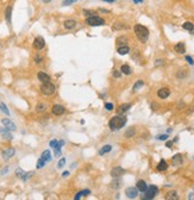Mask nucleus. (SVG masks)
Instances as JSON below:
<instances>
[{"label":"nucleus","mask_w":194,"mask_h":200,"mask_svg":"<svg viewBox=\"0 0 194 200\" xmlns=\"http://www.w3.org/2000/svg\"><path fill=\"white\" fill-rule=\"evenodd\" d=\"M125 124H126V118L123 117V116H119V114L112 117L110 119V122H109V126H110V129L112 131H116V130L121 129Z\"/></svg>","instance_id":"f257e3e1"},{"label":"nucleus","mask_w":194,"mask_h":200,"mask_svg":"<svg viewBox=\"0 0 194 200\" xmlns=\"http://www.w3.org/2000/svg\"><path fill=\"white\" fill-rule=\"evenodd\" d=\"M135 33L137 36V38L142 43H145L148 41V38H149V30H148V28L140 25V24L135 25Z\"/></svg>","instance_id":"f03ea898"},{"label":"nucleus","mask_w":194,"mask_h":200,"mask_svg":"<svg viewBox=\"0 0 194 200\" xmlns=\"http://www.w3.org/2000/svg\"><path fill=\"white\" fill-rule=\"evenodd\" d=\"M86 24L90 26H101L105 25V19L99 16H92L86 18Z\"/></svg>","instance_id":"7ed1b4c3"},{"label":"nucleus","mask_w":194,"mask_h":200,"mask_svg":"<svg viewBox=\"0 0 194 200\" xmlns=\"http://www.w3.org/2000/svg\"><path fill=\"white\" fill-rule=\"evenodd\" d=\"M55 90H56L55 85L51 83L50 81H49V82H44V83H42V86H41V92H42V94L48 95V97L54 94Z\"/></svg>","instance_id":"20e7f679"},{"label":"nucleus","mask_w":194,"mask_h":200,"mask_svg":"<svg viewBox=\"0 0 194 200\" xmlns=\"http://www.w3.org/2000/svg\"><path fill=\"white\" fill-rule=\"evenodd\" d=\"M144 193H145V195L143 196V199H154L156 196V194L158 193V188L155 185H151V186H148V188Z\"/></svg>","instance_id":"39448f33"},{"label":"nucleus","mask_w":194,"mask_h":200,"mask_svg":"<svg viewBox=\"0 0 194 200\" xmlns=\"http://www.w3.org/2000/svg\"><path fill=\"white\" fill-rule=\"evenodd\" d=\"M32 45H33V48L36 50H42L45 47V41H44L43 37H41V36H37V37L33 40Z\"/></svg>","instance_id":"423d86ee"},{"label":"nucleus","mask_w":194,"mask_h":200,"mask_svg":"<svg viewBox=\"0 0 194 200\" xmlns=\"http://www.w3.org/2000/svg\"><path fill=\"white\" fill-rule=\"evenodd\" d=\"M51 112H52V114H55V116H62V114L66 112V108H64V106L56 104V105L52 106Z\"/></svg>","instance_id":"0eeeda50"},{"label":"nucleus","mask_w":194,"mask_h":200,"mask_svg":"<svg viewBox=\"0 0 194 200\" xmlns=\"http://www.w3.org/2000/svg\"><path fill=\"white\" fill-rule=\"evenodd\" d=\"M1 124L5 126V128L8 130V131H14L16 129H17V126H16V124L11 120V119H1Z\"/></svg>","instance_id":"6e6552de"},{"label":"nucleus","mask_w":194,"mask_h":200,"mask_svg":"<svg viewBox=\"0 0 194 200\" xmlns=\"http://www.w3.org/2000/svg\"><path fill=\"white\" fill-rule=\"evenodd\" d=\"M157 95H158L160 99H166V98H168L170 95V90H169V88H166V87L160 88L157 90Z\"/></svg>","instance_id":"1a4fd4ad"},{"label":"nucleus","mask_w":194,"mask_h":200,"mask_svg":"<svg viewBox=\"0 0 194 200\" xmlns=\"http://www.w3.org/2000/svg\"><path fill=\"white\" fill-rule=\"evenodd\" d=\"M76 25H78V22L74 20V19H67V20L63 22V26L67 30H73V29L76 28Z\"/></svg>","instance_id":"9d476101"},{"label":"nucleus","mask_w":194,"mask_h":200,"mask_svg":"<svg viewBox=\"0 0 194 200\" xmlns=\"http://www.w3.org/2000/svg\"><path fill=\"white\" fill-rule=\"evenodd\" d=\"M125 194H126V196L129 199H135L138 195V189L135 188V187H129V188H126Z\"/></svg>","instance_id":"9b49d317"},{"label":"nucleus","mask_w":194,"mask_h":200,"mask_svg":"<svg viewBox=\"0 0 194 200\" xmlns=\"http://www.w3.org/2000/svg\"><path fill=\"white\" fill-rule=\"evenodd\" d=\"M14 153H16L14 148H7L6 150H4V151L1 153V156H3V158L6 161V160H10V158L14 155Z\"/></svg>","instance_id":"f8f14e48"},{"label":"nucleus","mask_w":194,"mask_h":200,"mask_svg":"<svg viewBox=\"0 0 194 200\" xmlns=\"http://www.w3.org/2000/svg\"><path fill=\"white\" fill-rule=\"evenodd\" d=\"M124 173H125V170L123 169L121 167H114V168L111 170V176H112V177H119V176H121Z\"/></svg>","instance_id":"ddd939ff"},{"label":"nucleus","mask_w":194,"mask_h":200,"mask_svg":"<svg viewBox=\"0 0 194 200\" xmlns=\"http://www.w3.org/2000/svg\"><path fill=\"white\" fill-rule=\"evenodd\" d=\"M171 165L175 166V167L182 165V155H181V154H176V155H174L173 158H171Z\"/></svg>","instance_id":"4468645a"},{"label":"nucleus","mask_w":194,"mask_h":200,"mask_svg":"<svg viewBox=\"0 0 194 200\" xmlns=\"http://www.w3.org/2000/svg\"><path fill=\"white\" fill-rule=\"evenodd\" d=\"M131 108V105L130 104H123V105H120L119 107H118V114L119 116H121V114H124L125 112H128L129 110Z\"/></svg>","instance_id":"2eb2a0df"},{"label":"nucleus","mask_w":194,"mask_h":200,"mask_svg":"<svg viewBox=\"0 0 194 200\" xmlns=\"http://www.w3.org/2000/svg\"><path fill=\"white\" fill-rule=\"evenodd\" d=\"M37 78H38V80H40L42 83L49 82V81H50V76L47 74V73H44V71H40L38 74H37Z\"/></svg>","instance_id":"dca6fc26"},{"label":"nucleus","mask_w":194,"mask_h":200,"mask_svg":"<svg viewBox=\"0 0 194 200\" xmlns=\"http://www.w3.org/2000/svg\"><path fill=\"white\" fill-rule=\"evenodd\" d=\"M174 50H175V52H178V54H185V52H186L185 43H182V42L178 43V44L174 47Z\"/></svg>","instance_id":"f3484780"},{"label":"nucleus","mask_w":194,"mask_h":200,"mask_svg":"<svg viewBox=\"0 0 194 200\" xmlns=\"http://www.w3.org/2000/svg\"><path fill=\"white\" fill-rule=\"evenodd\" d=\"M137 189L139 191V192H145L147 191V188H148V185L145 184V181L144 180H139V181H137Z\"/></svg>","instance_id":"a211bd4d"},{"label":"nucleus","mask_w":194,"mask_h":200,"mask_svg":"<svg viewBox=\"0 0 194 200\" xmlns=\"http://www.w3.org/2000/svg\"><path fill=\"white\" fill-rule=\"evenodd\" d=\"M11 18H12V6H7L5 8V19L7 24H11Z\"/></svg>","instance_id":"6ab92c4d"},{"label":"nucleus","mask_w":194,"mask_h":200,"mask_svg":"<svg viewBox=\"0 0 194 200\" xmlns=\"http://www.w3.org/2000/svg\"><path fill=\"white\" fill-rule=\"evenodd\" d=\"M157 170L158 172H164V170H167L168 169V163L164 161V160H161L160 161V163H158V165H157Z\"/></svg>","instance_id":"aec40b11"},{"label":"nucleus","mask_w":194,"mask_h":200,"mask_svg":"<svg viewBox=\"0 0 194 200\" xmlns=\"http://www.w3.org/2000/svg\"><path fill=\"white\" fill-rule=\"evenodd\" d=\"M0 134L3 135V137L5 138V139H8V141H11L12 138H13V136L10 134V131L5 128V129H3V128H0Z\"/></svg>","instance_id":"412c9836"},{"label":"nucleus","mask_w":194,"mask_h":200,"mask_svg":"<svg viewBox=\"0 0 194 200\" xmlns=\"http://www.w3.org/2000/svg\"><path fill=\"white\" fill-rule=\"evenodd\" d=\"M117 51H118L119 55H126V54L130 52V48L128 45H120Z\"/></svg>","instance_id":"4be33fe9"},{"label":"nucleus","mask_w":194,"mask_h":200,"mask_svg":"<svg viewBox=\"0 0 194 200\" xmlns=\"http://www.w3.org/2000/svg\"><path fill=\"white\" fill-rule=\"evenodd\" d=\"M111 150H112V145L106 144V145H104V147L99 150V155H104V154H106V153H110Z\"/></svg>","instance_id":"5701e85b"},{"label":"nucleus","mask_w":194,"mask_h":200,"mask_svg":"<svg viewBox=\"0 0 194 200\" xmlns=\"http://www.w3.org/2000/svg\"><path fill=\"white\" fill-rule=\"evenodd\" d=\"M45 162H50L51 161V158H52V156H51V154H50V151L49 150H44L43 153H42V156H41Z\"/></svg>","instance_id":"b1692460"},{"label":"nucleus","mask_w":194,"mask_h":200,"mask_svg":"<svg viewBox=\"0 0 194 200\" xmlns=\"http://www.w3.org/2000/svg\"><path fill=\"white\" fill-rule=\"evenodd\" d=\"M166 199H168V200H178V199H179L178 192H175V191H171V192H169V193L167 194Z\"/></svg>","instance_id":"393cba45"},{"label":"nucleus","mask_w":194,"mask_h":200,"mask_svg":"<svg viewBox=\"0 0 194 200\" xmlns=\"http://www.w3.org/2000/svg\"><path fill=\"white\" fill-rule=\"evenodd\" d=\"M120 71H121V73H124L125 75H130L131 73H132V70H131L130 66H128V64H123V66H121V68H120Z\"/></svg>","instance_id":"a878e982"},{"label":"nucleus","mask_w":194,"mask_h":200,"mask_svg":"<svg viewBox=\"0 0 194 200\" xmlns=\"http://www.w3.org/2000/svg\"><path fill=\"white\" fill-rule=\"evenodd\" d=\"M91 193V191L90 189H85V191H81V192H79L76 195H75V200H79L81 196H86V195H88V194H90Z\"/></svg>","instance_id":"bb28decb"},{"label":"nucleus","mask_w":194,"mask_h":200,"mask_svg":"<svg viewBox=\"0 0 194 200\" xmlns=\"http://www.w3.org/2000/svg\"><path fill=\"white\" fill-rule=\"evenodd\" d=\"M182 28L185 30H187V31H193L194 30V24L192 22H186V23L182 24Z\"/></svg>","instance_id":"cd10ccee"},{"label":"nucleus","mask_w":194,"mask_h":200,"mask_svg":"<svg viewBox=\"0 0 194 200\" xmlns=\"http://www.w3.org/2000/svg\"><path fill=\"white\" fill-rule=\"evenodd\" d=\"M143 85H144V81H143V80H138V81H136V83H135L133 87H132V90H133V92H136V90H138L140 87H143Z\"/></svg>","instance_id":"c85d7f7f"},{"label":"nucleus","mask_w":194,"mask_h":200,"mask_svg":"<svg viewBox=\"0 0 194 200\" xmlns=\"http://www.w3.org/2000/svg\"><path fill=\"white\" fill-rule=\"evenodd\" d=\"M120 185H121V181L118 180V177H114V180L112 181V184H111V187L114 188V189H117V188L120 187Z\"/></svg>","instance_id":"c756f323"},{"label":"nucleus","mask_w":194,"mask_h":200,"mask_svg":"<svg viewBox=\"0 0 194 200\" xmlns=\"http://www.w3.org/2000/svg\"><path fill=\"white\" fill-rule=\"evenodd\" d=\"M126 43H128V38L126 37H124V36H121V37H118L117 38V44H121V45H126Z\"/></svg>","instance_id":"7c9ffc66"},{"label":"nucleus","mask_w":194,"mask_h":200,"mask_svg":"<svg viewBox=\"0 0 194 200\" xmlns=\"http://www.w3.org/2000/svg\"><path fill=\"white\" fill-rule=\"evenodd\" d=\"M0 110H1V112H4L6 116H10V111H8L7 106H6L4 102H1V104H0Z\"/></svg>","instance_id":"2f4dec72"},{"label":"nucleus","mask_w":194,"mask_h":200,"mask_svg":"<svg viewBox=\"0 0 194 200\" xmlns=\"http://www.w3.org/2000/svg\"><path fill=\"white\" fill-rule=\"evenodd\" d=\"M126 28L128 26L125 24H123V23H116L113 25V30H123V29H126Z\"/></svg>","instance_id":"473e14b6"},{"label":"nucleus","mask_w":194,"mask_h":200,"mask_svg":"<svg viewBox=\"0 0 194 200\" xmlns=\"http://www.w3.org/2000/svg\"><path fill=\"white\" fill-rule=\"evenodd\" d=\"M135 134H136V131H135V129L133 128H130L126 132H125V137L126 138H130V137H133L135 136Z\"/></svg>","instance_id":"72a5a7b5"},{"label":"nucleus","mask_w":194,"mask_h":200,"mask_svg":"<svg viewBox=\"0 0 194 200\" xmlns=\"http://www.w3.org/2000/svg\"><path fill=\"white\" fill-rule=\"evenodd\" d=\"M45 110H47V106H45L44 104H38V105H37V107H36V111H37L38 113L44 112Z\"/></svg>","instance_id":"f704fd0d"},{"label":"nucleus","mask_w":194,"mask_h":200,"mask_svg":"<svg viewBox=\"0 0 194 200\" xmlns=\"http://www.w3.org/2000/svg\"><path fill=\"white\" fill-rule=\"evenodd\" d=\"M83 13L86 17H92V16H97V12L93 10H83Z\"/></svg>","instance_id":"c9c22d12"},{"label":"nucleus","mask_w":194,"mask_h":200,"mask_svg":"<svg viewBox=\"0 0 194 200\" xmlns=\"http://www.w3.org/2000/svg\"><path fill=\"white\" fill-rule=\"evenodd\" d=\"M76 1H78V0H63V1H62V6H70V5L75 4Z\"/></svg>","instance_id":"e433bc0d"},{"label":"nucleus","mask_w":194,"mask_h":200,"mask_svg":"<svg viewBox=\"0 0 194 200\" xmlns=\"http://www.w3.org/2000/svg\"><path fill=\"white\" fill-rule=\"evenodd\" d=\"M33 175V172H29V173H24V175L22 176V180L23 181H28L29 179H31Z\"/></svg>","instance_id":"4c0bfd02"},{"label":"nucleus","mask_w":194,"mask_h":200,"mask_svg":"<svg viewBox=\"0 0 194 200\" xmlns=\"http://www.w3.org/2000/svg\"><path fill=\"white\" fill-rule=\"evenodd\" d=\"M45 163H47V162H45V161H44V160H43V158L41 157V158H40V160L37 161V168H38V169L43 168V167L45 166Z\"/></svg>","instance_id":"58836bf2"},{"label":"nucleus","mask_w":194,"mask_h":200,"mask_svg":"<svg viewBox=\"0 0 194 200\" xmlns=\"http://www.w3.org/2000/svg\"><path fill=\"white\" fill-rule=\"evenodd\" d=\"M49 145H50V147L52 148V149H54V148H56V147H59V145H60V143L56 141V139H52V141H50V143H49Z\"/></svg>","instance_id":"ea45409f"},{"label":"nucleus","mask_w":194,"mask_h":200,"mask_svg":"<svg viewBox=\"0 0 194 200\" xmlns=\"http://www.w3.org/2000/svg\"><path fill=\"white\" fill-rule=\"evenodd\" d=\"M24 173H25V172H24L22 168H17V169H16V175L18 176V177H20V179H22V176L24 175Z\"/></svg>","instance_id":"a19ab883"},{"label":"nucleus","mask_w":194,"mask_h":200,"mask_svg":"<svg viewBox=\"0 0 194 200\" xmlns=\"http://www.w3.org/2000/svg\"><path fill=\"white\" fill-rule=\"evenodd\" d=\"M64 165H66V158L63 157V158H61V160L59 161V163H57V168H63Z\"/></svg>","instance_id":"79ce46f5"},{"label":"nucleus","mask_w":194,"mask_h":200,"mask_svg":"<svg viewBox=\"0 0 194 200\" xmlns=\"http://www.w3.org/2000/svg\"><path fill=\"white\" fill-rule=\"evenodd\" d=\"M35 62H36L37 64H41L43 62V57L40 56V55H36V56H35Z\"/></svg>","instance_id":"37998d69"},{"label":"nucleus","mask_w":194,"mask_h":200,"mask_svg":"<svg viewBox=\"0 0 194 200\" xmlns=\"http://www.w3.org/2000/svg\"><path fill=\"white\" fill-rule=\"evenodd\" d=\"M105 108H106L107 111H112V110H113V104L106 102V104H105Z\"/></svg>","instance_id":"c03bdc74"},{"label":"nucleus","mask_w":194,"mask_h":200,"mask_svg":"<svg viewBox=\"0 0 194 200\" xmlns=\"http://www.w3.org/2000/svg\"><path fill=\"white\" fill-rule=\"evenodd\" d=\"M113 76H114V78H117V79H119V78L121 76V71H119V70H114V71H113Z\"/></svg>","instance_id":"a18cd8bd"},{"label":"nucleus","mask_w":194,"mask_h":200,"mask_svg":"<svg viewBox=\"0 0 194 200\" xmlns=\"http://www.w3.org/2000/svg\"><path fill=\"white\" fill-rule=\"evenodd\" d=\"M186 61H187L190 66H193V64H194V61H193V59H192L190 56H186Z\"/></svg>","instance_id":"49530a36"},{"label":"nucleus","mask_w":194,"mask_h":200,"mask_svg":"<svg viewBox=\"0 0 194 200\" xmlns=\"http://www.w3.org/2000/svg\"><path fill=\"white\" fill-rule=\"evenodd\" d=\"M167 138H168V135H161L157 137V139H160V141H166Z\"/></svg>","instance_id":"de8ad7c7"},{"label":"nucleus","mask_w":194,"mask_h":200,"mask_svg":"<svg viewBox=\"0 0 194 200\" xmlns=\"http://www.w3.org/2000/svg\"><path fill=\"white\" fill-rule=\"evenodd\" d=\"M7 172H8V167H5V168H4L1 172H0V174H1V175H4V174H6Z\"/></svg>","instance_id":"09e8293b"},{"label":"nucleus","mask_w":194,"mask_h":200,"mask_svg":"<svg viewBox=\"0 0 194 200\" xmlns=\"http://www.w3.org/2000/svg\"><path fill=\"white\" fill-rule=\"evenodd\" d=\"M173 143H174V142H171V141H168V142L166 143V145H167V148H171V147H173Z\"/></svg>","instance_id":"8fccbe9b"},{"label":"nucleus","mask_w":194,"mask_h":200,"mask_svg":"<svg viewBox=\"0 0 194 200\" xmlns=\"http://www.w3.org/2000/svg\"><path fill=\"white\" fill-rule=\"evenodd\" d=\"M161 64H163V61L162 60H157L156 63H155V66H161Z\"/></svg>","instance_id":"3c124183"},{"label":"nucleus","mask_w":194,"mask_h":200,"mask_svg":"<svg viewBox=\"0 0 194 200\" xmlns=\"http://www.w3.org/2000/svg\"><path fill=\"white\" fill-rule=\"evenodd\" d=\"M188 199H189V200H194V193H190V194L188 195Z\"/></svg>","instance_id":"603ef678"},{"label":"nucleus","mask_w":194,"mask_h":200,"mask_svg":"<svg viewBox=\"0 0 194 200\" xmlns=\"http://www.w3.org/2000/svg\"><path fill=\"white\" fill-rule=\"evenodd\" d=\"M99 11H100V12H104V13H110V11H109V10H105V8H100Z\"/></svg>","instance_id":"864d4df0"},{"label":"nucleus","mask_w":194,"mask_h":200,"mask_svg":"<svg viewBox=\"0 0 194 200\" xmlns=\"http://www.w3.org/2000/svg\"><path fill=\"white\" fill-rule=\"evenodd\" d=\"M68 175H69V172H63V173H62V176H64V177L68 176Z\"/></svg>","instance_id":"5fc2aeb1"},{"label":"nucleus","mask_w":194,"mask_h":200,"mask_svg":"<svg viewBox=\"0 0 194 200\" xmlns=\"http://www.w3.org/2000/svg\"><path fill=\"white\" fill-rule=\"evenodd\" d=\"M135 4H139V3H143V0H133Z\"/></svg>","instance_id":"6e6d98bb"},{"label":"nucleus","mask_w":194,"mask_h":200,"mask_svg":"<svg viewBox=\"0 0 194 200\" xmlns=\"http://www.w3.org/2000/svg\"><path fill=\"white\" fill-rule=\"evenodd\" d=\"M102 1H105V3H110V4H111V3L114 1V0H102Z\"/></svg>","instance_id":"4d7b16f0"},{"label":"nucleus","mask_w":194,"mask_h":200,"mask_svg":"<svg viewBox=\"0 0 194 200\" xmlns=\"http://www.w3.org/2000/svg\"><path fill=\"white\" fill-rule=\"evenodd\" d=\"M42 1H43V3H45V4H49V3L51 1V0H42Z\"/></svg>","instance_id":"13d9d810"},{"label":"nucleus","mask_w":194,"mask_h":200,"mask_svg":"<svg viewBox=\"0 0 194 200\" xmlns=\"http://www.w3.org/2000/svg\"><path fill=\"white\" fill-rule=\"evenodd\" d=\"M59 143H60V145H61V147H62V145H64V141H60Z\"/></svg>","instance_id":"bf43d9fd"}]
</instances>
